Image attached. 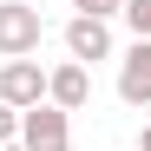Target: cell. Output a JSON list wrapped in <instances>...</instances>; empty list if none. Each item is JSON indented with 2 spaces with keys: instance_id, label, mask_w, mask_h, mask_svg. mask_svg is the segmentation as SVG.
Masks as SVG:
<instances>
[{
  "instance_id": "cell-2",
  "label": "cell",
  "mask_w": 151,
  "mask_h": 151,
  "mask_svg": "<svg viewBox=\"0 0 151 151\" xmlns=\"http://www.w3.org/2000/svg\"><path fill=\"white\" fill-rule=\"evenodd\" d=\"M0 105H7V112L46 105V72H40V59H7V66H0Z\"/></svg>"
},
{
  "instance_id": "cell-10",
  "label": "cell",
  "mask_w": 151,
  "mask_h": 151,
  "mask_svg": "<svg viewBox=\"0 0 151 151\" xmlns=\"http://www.w3.org/2000/svg\"><path fill=\"white\" fill-rule=\"evenodd\" d=\"M138 151H151V125H145V132H138Z\"/></svg>"
},
{
  "instance_id": "cell-6",
  "label": "cell",
  "mask_w": 151,
  "mask_h": 151,
  "mask_svg": "<svg viewBox=\"0 0 151 151\" xmlns=\"http://www.w3.org/2000/svg\"><path fill=\"white\" fill-rule=\"evenodd\" d=\"M118 99L125 105H151V40H132V53L118 59Z\"/></svg>"
},
{
  "instance_id": "cell-3",
  "label": "cell",
  "mask_w": 151,
  "mask_h": 151,
  "mask_svg": "<svg viewBox=\"0 0 151 151\" xmlns=\"http://www.w3.org/2000/svg\"><path fill=\"white\" fill-rule=\"evenodd\" d=\"M20 145H27V151H72V118H66L59 105L20 112Z\"/></svg>"
},
{
  "instance_id": "cell-9",
  "label": "cell",
  "mask_w": 151,
  "mask_h": 151,
  "mask_svg": "<svg viewBox=\"0 0 151 151\" xmlns=\"http://www.w3.org/2000/svg\"><path fill=\"white\" fill-rule=\"evenodd\" d=\"M20 138V112H7V105H0V145H13Z\"/></svg>"
},
{
  "instance_id": "cell-1",
  "label": "cell",
  "mask_w": 151,
  "mask_h": 151,
  "mask_svg": "<svg viewBox=\"0 0 151 151\" xmlns=\"http://www.w3.org/2000/svg\"><path fill=\"white\" fill-rule=\"evenodd\" d=\"M46 40V20L27 0H0V59H33Z\"/></svg>"
},
{
  "instance_id": "cell-4",
  "label": "cell",
  "mask_w": 151,
  "mask_h": 151,
  "mask_svg": "<svg viewBox=\"0 0 151 151\" xmlns=\"http://www.w3.org/2000/svg\"><path fill=\"white\" fill-rule=\"evenodd\" d=\"M66 53H72V66L112 59V27H105V20H86V13H72V20H66Z\"/></svg>"
},
{
  "instance_id": "cell-5",
  "label": "cell",
  "mask_w": 151,
  "mask_h": 151,
  "mask_svg": "<svg viewBox=\"0 0 151 151\" xmlns=\"http://www.w3.org/2000/svg\"><path fill=\"white\" fill-rule=\"evenodd\" d=\"M86 99H92V72H86V66H72V59H66V66L46 72V105H59V112L72 118Z\"/></svg>"
},
{
  "instance_id": "cell-8",
  "label": "cell",
  "mask_w": 151,
  "mask_h": 151,
  "mask_svg": "<svg viewBox=\"0 0 151 151\" xmlns=\"http://www.w3.org/2000/svg\"><path fill=\"white\" fill-rule=\"evenodd\" d=\"M86 20H112V13H125V0H72Z\"/></svg>"
},
{
  "instance_id": "cell-7",
  "label": "cell",
  "mask_w": 151,
  "mask_h": 151,
  "mask_svg": "<svg viewBox=\"0 0 151 151\" xmlns=\"http://www.w3.org/2000/svg\"><path fill=\"white\" fill-rule=\"evenodd\" d=\"M125 20H132L138 40H151V0H125Z\"/></svg>"
}]
</instances>
